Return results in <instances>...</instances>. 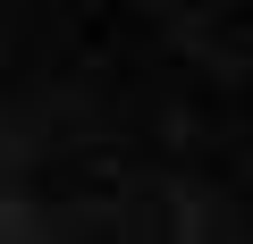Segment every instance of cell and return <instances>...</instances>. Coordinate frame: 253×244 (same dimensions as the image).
I'll use <instances>...</instances> for the list:
<instances>
[{
    "instance_id": "1",
    "label": "cell",
    "mask_w": 253,
    "mask_h": 244,
    "mask_svg": "<svg viewBox=\"0 0 253 244\" xmlns=\"http://www.w3.org/2000/svg\"><path fill=\"white\" fill-rule=\"evenodd\" d=\"M219 0H0V236H211L186 177V51Z\"/></svg>"
}]
</instances>
